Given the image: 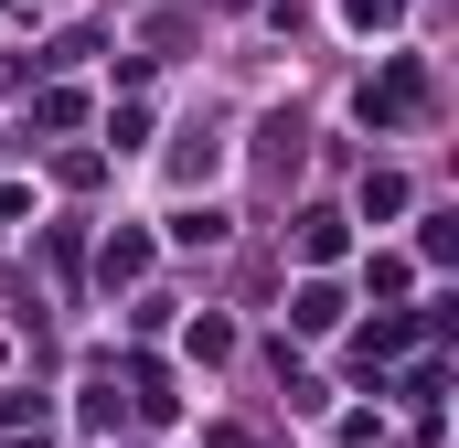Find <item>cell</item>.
<instances>
[{
    "label": "cell",
    "instance_id": "cell-1",
    "mask_svg": "<svg viewBox=\"0 0 459 448\" xmlns=\"http://www.w3.org/2000/svg\"><path fill=\"white\" fill-rule=\"evenodd\" d=\"M342 11L352 22H395V0H342Z\"/></svg>",
    "mask_w": 459,
    "mask_h": 448
}]
</instances>
